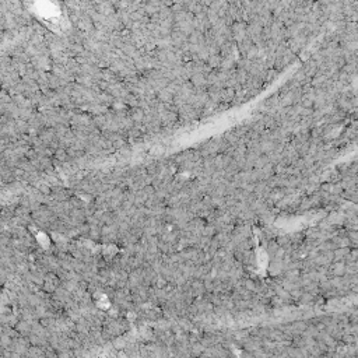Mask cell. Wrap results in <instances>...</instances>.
Masks as SVG:
<instances>
[{
  "instance_id": "obj_1",
  "label": "cell",
  "mask_w": 358,
  "mask_h": 358,
  "mask_svg": "<svg viewBox=\"0 0 358 358\" xmlns=\"http://www.w3.org/2000/svg\"><path fill=\"white\" fill-rule=\"evenodd\" d=\"M203 351H204V347L201 346L200 341H197V343H193L189 346V354L190 357H194V358H199L201 354H203Z\"/></svg>"
},
{
  "instance_id": "obj_2",
  "label": "cell",
  "mask_w": 358,
  "mask_h": 358,
  "mask_svg": "<svg viewBox=\"0 0 358 358\" xmlns=\"http://www.w3.org/2000/svg\"><path fill=\"white\" fill-rule=\"evenodd\" d=\"M64 157H66L64 151H59V153H57V158H59V160H64Z\"/></svg>"
}]
</instances>
